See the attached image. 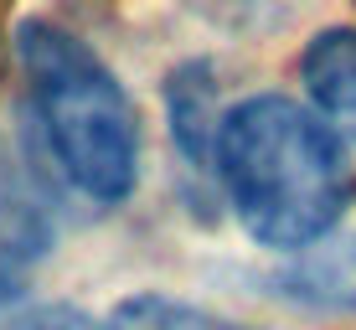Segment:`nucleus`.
<instances>
[{
	"label": "nucleus",
	"mask_w": 356,
	"mask_h": 330,
	"mask_svg": "<svg viewBox=\"0 0 356 330\" xmlns=\"http://www.w3.org/2000/svg\"><path fill=\"white\" fill-rule=\"evenodd\" d=\"M108 330H253V325L222 320V315L202 310V304L170 299V295H129L114 304Z\"/></svg>",
	"instance_id": "5"
},
{
	"label": "nucleus",
	"mask_w": 356,
	"mask_h": 330,
	"mask_svg": "<svg viewBox=\"0 0 356 330\" xmlns=\"http://www.w3.org/2000/svg\"><path fill=\"white\" fill-rule=\"evenodd\" d=\"M16 304H21V279L10 268H0V325L16 315Z\"/></svg>",
	"instance_id": "8"
},
{
	"label": "nucleus",
	"mask_w": 356,
	"mask_h": 330,
	"mask_svg": "<svg viewBox=\"0 0 356 330\" xmlns=\"http://www.w3.org/2000/svg\"><path fill=\"white\" fill-rule=\"evenodd\" d=\"M16 63L57 176L98 206L129 201L140 181V114L119 72L57 21H21Z\"/></svg>",
	"instance_id": "2"
},
{
	"label": "nucleus",
	"mask_w": 356,
	"mask_h": 330,
	"mask_svg": "<svg viewBox=\"0 0 356 330\" xmlns=\"http://www.w3.org/2000/svg\"><path fill=\"white\" fill-rule=\"evenodd\" d=\"M165 104H170V134H176L181 155H186L191 165L212 170V140H217V119H222V108L212 99V78H207V67H181L176 78H170L165 88Z\"/></svg>",
	"instance_id": "4"
},
{
	"label": "nucleus",
	"mask_w": 356,
	"mask_h": 330,
	"mask_svg": "<svg viewBox=\"0 0 356 330\" xmlns=\"http://www.w3.org/2000/svg\"><path fill=\"white\" fill-rule=\"evenodd\" d=\"M300 83L310 114L356 155V31L330 26L310 36L300 57Z\"/></svg>",
	"instance_id": "3"
},
{
	"label": "nucleus",
	"mask_w": 356,
	"mask_h": 330,
	"mask_svg": "<svg viewBox=\"0 0 356 330\" xmlns=\"http://www.w3.org/2000/svg\"><path fill=\"white\" fill-rule=\"evenodd\" d=\"M321 248V242H315ZM289 284L315 304H336V310H356V238L341 248H321L289 274Z\"/></svg>",
	"instance_id": "6"
},
{
	"label": "nucleus",
	"mask_w": 356,
	"mask_h": 330,
	"mask_svg": "<svg viewBox=\"0 0 356 330\" xmlns=\"http://www.w3.org/2000/svg\"><path fill=\"white\" fill-rule=\"evenodd\" d=\"M212 176L243 232L274 253L325 242L351 206V150L310 114V104L284 93H253L222 108Z\"/></svg>",
	"instance_id": "1"
},
{
	"label": "nucleus",
	"mask_w": 356,
	"mask_h": 330,
	"mask_svg": "<svg viewBox=\"0 0 356 330\" xmlns=\"http://www.w3.org/2000/svg\"><path fill=\"white\" fill-rule=\"evenodd\" d=\"M0 330H108V320H93L72 304H42V310H16Z\"/></svg>",
	"instance_id": "7"
}]
</instances>
